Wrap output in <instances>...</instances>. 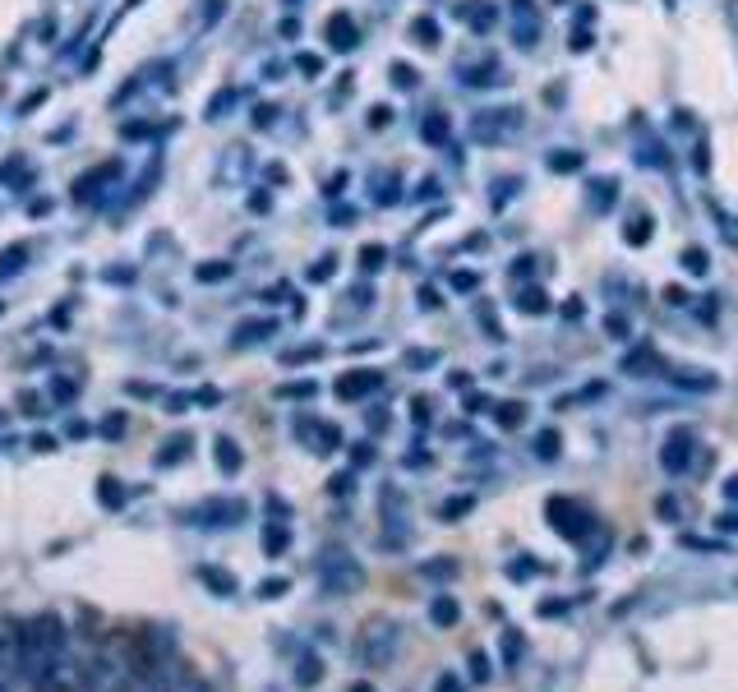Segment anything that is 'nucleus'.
<instances>
[{
  "mask_svg": "<svg viewBox=\"0 0 738 692\" xmlns=\"http://www.w3.org/2000/svg\"><path fill=\"white\" fill-rule=\"evenodd\" d=\"M70 647L65 637V619L61 614H38L33 624L19 628V660H14V679H23L29 688L42 683V674L51 670V660Z\"/></svg>",
  "mask_w": 738,
  "mask_h": 692,
  "instance_id": "f257e3e1",
  "label": "nucleus"
},
{
  "mask_svg": "<svg viewBox=\"0 0 738 692\" xmlns=\"http://www.w3.org/2000/svg\"><path fill=\"white\" fill-rule=\"evenodd\" d=\"M129 679H135V656L120 642L102 647L97 656L84 660V692H125Z\"/></svg>",
  "mask_w": 738,
  "mask_h": 692,
  "instance_id": "f03ea898",
  "label": "nucleus"
},
{
  "mask_svg": "<svg viewBox=\"0 0 738 692\" xmlns=\"http://www.w3.org/2000/svg\"><path fill=\"white\" fill-rule=\"evenodd\" d=\"M314 573H319V586L328 596H351L365 586V568L356 563V554L341 550V545H328L319 554V563H314Z\"/></svg>",
  "mask_w": 738,
  "mask_h": 692,
  "instance_id": "7ed1b4c3",
  "label": "nucleus"
},
{
  "mask_svg": "<svg viewBox=\"0 0 738 692\" xmlns=\"http://www.w3.org/2000/svg\"><path fill=\"white\" fill-rule=\"evenodd\" d=\"M398 647H402L398 624H388V619L365 624V632H360V660L369 664V670H383V664H392Z\"/></svg>",
  "mask_w": 738,
  "mask_h": 692,
  "instance_id": "20e7f679",
  "label": "nucleus"
},
{
  "mask_svg": "<svg viewBox=\"0 0 738 692\" xmlns=\"http://www.w3.org/2000/svg\"><path fill=\"white\" fill-rule=\"evenodd\" d=\"M521 130V111L517 107H485L471 116V139L476 143H504Z\"/></svg>",
  "mask_w": 738,
  "mask_h": 692,
  "instance_id": "39448f33",
  "label": "nucleus"
},
{
  "mask_svg": "<svg viewBox=\"0 0 738 692\" xmlns=\"http://www.w3.org/2000/svg\"><path fill=\"white\" fill-rule=\"evenodd\" d=\"M38 692H84V660L65 647L56 660H51V670L42 674Z\"/></svg>",
  "mask_w": 738,
  "mask_h": 692,
  "instance_id": "423d86ee",
  "label": "nucleus"
},
{
  "mask_svg": "<svg viewBox=\"0 0 738 692\" xmlns=\"http://www.w3.org/2000/svg\"><path fill=\"white\" fill-rule=\"evenodd\" d=\"M144 692H199V683L190 679V670L180 660H157L144 674Z\"/></svg>",
  "mask_w": 738,
  "mask_h": 692,
  "instance_id": "0eeeda50",
  "label": "nucleus"
},
{
  "mask_svg": "<svg viewBox=\"0 0 738 692\" xmlns=\"http://www.w3.org/2000/svg\"><path fill=\"white\" fill-rule=\"evenodd\" d=\"M508 23H513V42L521 51H531L540 42V6L536 0H508Z\"/></svg>",
  "mask_w": 738,
  "mask_h": 692,
  "instance_id": "6e6552de",
  "label": "nucleus"
},
{
  "mask_svg": "<svg viewBox=\"0 0 738 692\" xmlns=\"http://www.w3.org/2000/svg\"><path fill=\"white\" fill-rule=\"evenodd\" d=\"M383 388V374L379 370H356V374H341L337 379V397L341 402H365L369 393Z\"/></svg>",
  "mask_w": 738,
  "mask_h": 692,
  "instance_id": "1a4fd4ad",
  "label": "nucleus"
},
{
  "mask_svg": "<svg viewBox=\"0 0 738 692\" xmlns=\"http://www.w3.org/2000/svg\"><path fill=\"white\" fill-rule=\"evenodd\" d=\"M549 522L559 526V531L568 535V541H577V535H582V531L591 526L587 512L577 508V503H568V499H549Z\"/></svg>",
  "mask_w": 738,
  "mask_h": 692,
  "instance_id": "9d476101",
  "label": "nucleus"
},
{
  "mask_svg": "<svg viewBox=\"0 0 738 692\" xmlns=\"http://www.w3.org/2000/svg\"><path fill=\"white\" fill-rule=\"evenodd\" d=\"M324 38H328L333 51H356V42H360V23H356L347 10H337V14H328V23H324Z\"/></svg>",
  "mask_w": 738,
  "mask_h": 692,
  "instance_id": "9b49d317",
  "label": "nucleus"
},
{
  "mask_svg": "<svg viewBox=\"0 0 738 692\" xmlns=\"http://www.w3.org/2000/svg\"><path fill=\"white\" fill-rule=\"evenodd\" d=\"M235 518H245L241 499H208L203 508H194V522H208V526H231Z\"/></svg>",
  "mask_w": 738,
  "mask_h": 692,
  "instance_id": "f8f14e48",
  "label": "nucleus"
},
{
  "mask_svg": "<svg viewBox=\"0 0 738 692\" xmlns=\"http://www.w3.org/2000/svg\"><path fill=\"white\" fill-rule=\"evenodd\" d=\"M116 175H120V162H102L97 171L78 175V185H74V199H78V203H88L93 194H102V190H107V181H116Z\"/></svg>",
  "mask_w": 738,
  "mask_h": 692,
  "instance_id": "ddd939ff",
  "label": "nucleus"
},
{
  "mask_svg": "<svg viewBox=\"0 0 738 692\" xmlns=\"http://www.w3.org/2000/svg\"><path fill=\"white\" fill-rule=\"evenodd\" d=\"M296 434H301V439H314L309 448H319V453H333L337 439H341V429H337L333 420H301Z\"/></svg>",
  "mask_w": 738,
  "mask_h": 692,
  "instance_id": "4468645a",
  "label": "nucleus"
},
{
  "mask_svg": "<svg viewBox=\"0 0 738 692\" xmlns=\"http://www.w3.org/2000/svg\"><path fill=\"white\" fill-rule=\"evenodd\" d=\"M688 457H693V434L688 429H674L670 439H665V453H661L665 471H683V467H688Z\"/></svg>",
  "mask_w": 738,
  "mask_h": 692,
  "instance_id": "2eb2a0df",
  "label": "nucleus"
},
{
  "mask_svg": "<svg viewBox=\"0 0 738 692\" xmlns=\"http://www.w3.org/2000/svg\"><path fill=\"white\" fill-rule=\"evenodd\" d=\"M144 651H148V664L171 660V651H176V628H167V624L148 628V632H144Z\"/></svg>",
  "mask_w": 738,
  "mask_h": 692,
  "instance_id": "dca6fc26",
  "label": "nucleus"
},
{
  "mask_svg": "<svg viewBox=\"0 0 738 692\" xmlns=\"http://www.w3.org/2000/svg\"><path fill=\"white\" fill-rule=\"evenodd\" d=\"M213 457H218V471L222 476H241L245 471V453H241V444H235V439H226V434H222V439H213Z\"/></svg>",
  "mask_w": 738,
  "mask_h": 692,
  "instance_id": "f3484780",
  "label": "nucleus"
},
{
  "mask_svg": "<svg viewBox=\"0 0 738 692\" xmlns=\"http://www.w3.org/2000/svg\"><path fill=\"white\" fill-rule=\"evenodd\" d=\"M14 660H19V628L0 619V679H14Z\"/></svg>",
  "mask_w": 738,
  "mask_h": 692,
  "instance_id": "a211bd4d",
  "label": "nucleus"
},
{
  "mask_svg": "<svg viewBox=\"0 0 738 692\" xmlns=\"http://www.w3.org/2000/svg\"><path fill=\"white\" fill-rule=\"evenodd\" d=\"M273 332H277V323H273V319H250V323H241V328H235L231 347H259V342H268Z\"/></svg>",
  "mask_w": 738,
  "mask_h": 692,
  "instance_id": "6ab92c4d",
  "label": "nucleus"
},
{
  "mask_svg": "<svg viewBox=\"0 0 738 692\" xmlns=\"http://www.w3.org/2000/svg\"><path fill=\"white\" fill-rule=\"evenodd\" d=\"M504 74H498V61H481V65H462V84L466 88H489L498 84Z\"/></svg>",
  "mask_w": 738,
  "mask_h": 692,
  "instance_id": "aec40b11",
  "label": "nucleus"
},
{
  "mask_svg": "<svg viewBox=\"0 0 738 692\" xmlns=\"http://www.w3.org/2000/svg\"><path fill=\"white\" fill-rule=\"evenodd\" d=\"M263 558H282L286 554V545H292V531H286L282 522H268V526H263Z\"/></svg>",
  "mask_w": 738,
  "mask_h": 692,
  "instance_id": "412c9836",
  "label": "nucleus"
},
{
  "mask_svg": "<svg viewBox=\"0 0 738 692\" xmlns=\"http://www.w3.org/2000/svg\"><path fill=\"white\" fill-rule=\"evenodd\" d=\"M420 135H425V143L443 148V143H447V135H453V125H447V116H443V111H430L425 120H420Z\"/></svg>",
  "mask_w": 738,
  "mask_h": 692,
  "instance_id": "4be33fe9",
  "label": "nucleus"
},
{
  "mask_svg": "<svg viewBox=\"0 0 738 692\" xmlns=\"http://www.w3.org/2000/svg\"><path fill=\"white\" fill-rule=\"evenodd\" d=\"M199 577H203V586H213L218 596H231V592H235V573L218 568V563H203V568H199Z\"/></svg>",
  "mask_w": 738,
  "mask_h": 692,
  "instance_id": "5701e85b",
  "label": "nucleus"
},
{
  "mask_svg": "<svg viewBox=\"0 0 738 692\" xmlns=\"http://www.w3.org/2000/svg\"><path fill=\"white\" fill-rule=\"evenodd\" d=\"M319 397V383L301 379V383H277V402H314Z\"/></svg>",
  "mask_w": 738,
  "mask_h": 692,
  "instance_id": "b1692460",
  "label": "nucleus"
},
{
  "mask_svg": "<svg viewBox=\"0 0 738 692\" xmlns=\"http://www.w3.org/2000/svg\"><path fill=\"white\" fill-rule=\"evenodd\" d=\"M614 194H619V185L610 181V175H600V181H591V190H587V199H591V209H595V213L610 209Z\"/></svg>",
  "mask_w": 738,
  "mask_h": 692,
  "instance_id": "393cba45",
  "label": "nucleus"
},
{
  "mask_svg": "<svg viewBox=\"0 0 738 692\" xmlns=\"http://www.w3.org/2000/svg\"><path fill=\"white\" fill-rule=\"evenodd\" d=\"M457 614H462V609H457V600H453V596H434L430 619H434L439 628H453V624H457Z\"/></svg>",
  "mask_w": 738,
  "mask_h": 692,
  "instance_id": "a878e982",
  "label": "nucleus"
},
{
  "mask_svg": "<svg viewBox=\"0 0 738 692\" xmlns=\"http://www.w3.org/2000/svg\"><path fill=\"white\" fill-rule=\"evenodd\" d=\"M309 361H324V342H305V347L282 351V365H309Z\"/></svg>",
  "mask_w": 738,
  "mask_h": 692,
  "instance_id": "bb28decb",
  "label": "nucleus"
},
{
  "mask_svg": "<svg viewBox=\"0 0 738 692\" xmlns=\"http://www.w3.org/2000/svg\"><path fill=\"white\" fill-rule=\"evenodd\" d=\"M97 499L107 503V508H125L129 494H125V485H120L116 476H102V480H97Z\"/></svg>",
  "mask_w": 738,
  "mask_h": 692,
  "instance_id": "cd10ccee",
  "label": "nucleus"
},
{
  "mask_svg": "<svg viewBox=\"0 0 738 692\" xmlns=\"http://www.w3.org/2000/svg\"><path fill=\"white\" fill-rule=\"evenodd\" d=\"M319 679H324V660L319 656H305L301 670H296V688H314Z\"/></svg>",
  "mask_w": 738,
  "mask_h": 692,
  "instance_id": "c85d7f7f",
  "label": "nucleus"
},
{
  "mask_svg": "<svg viewBox=\"0 0 738 692\" xmlns=\"http://www.w3.org/2000/svg\"><path fill=\"white\" fill-rule=\"evenodd\" d=\"M171 448H162L157 453V467H171V461H184L190 457V439H184V434H176V439H167Z\"/></svg>",
  "mask_w": 738,
  "mask_h": 692,
  "instance_id": "c756f323",
  "label": "nucleus"
},
{
  "mask_svg": "<svg viewBox=\"0 0 738 692\" xmlns=\"http://www.w3.org/2000/svg\"><path fill=\"white\" fill-rule=\"evenodd\" d=\"M517 310H521V315H545V310H549V300H545V291L526 287V291L517 296Z\"/></svg>",
  "mask_w": 738,
  "mask_h": 692,
  "instance_id": "7c9ffc66",
  "label": "nucleus"
},
{
  "mask_svg": "<svg viewBox=\"0 0 738 692\" xmlns=\"http://www.w3.org/2000/svg\"><path fill=\"white\" fill-rule=\"evenodd\" d=\"M231 102H241V93H235V88H222V93H218L213 102H208V111H203V116H208V120H222V116H226V107H231Z\"/></svg>",
  "mask_w": 738,
  "mask_h": 692,
  "instance_id": "2f4dec72",
  "label": "nucleus"
},
{
  "mask_svg": "<svg viewBox=\"0 0 738 692\" xmlns=\"http://www.w3.org/2000/svg\"><path fill=\"white\" fill-rule=\"evenodd\" d=\"M411 33H415L420 46H439V23H434V19H415Z\"/></svg>",
  "mask_w": 738,
  "mask_h": 692,
  "instance_id": "473e14b6",
  "label": "nucleus"
},
{
  "mask_svg": "<svg viewBox=\"0 0 738 692\" xmlns=\"http://www.w3.org/2000/svg\"><path fill=\"white\" fill-rule=\"evenodd\" d=\"M526 420V406L521 402H504V406H498V425H504V429H517Z\"/></svg>",
  "mask_w": 738,
  "mask_h": 692,
  "instance_id": "72a5a7b5",
  "label": "nucleus"
},
{
  "mask_svg": "<svg viewBox=\"0 0 738 692\" xmlns=\"http://www.w3.org/2000/svg\"><path fill=\"white\" fill-rule=\"evenodd\" d=\"M286 592H292V582H286V577H263V582H259V596H263V600H277V596H286Z\"/></svg>",
  "mask_w": 738,
  "mask_h": 692,
  "instance_id": "f704fd0d",
  "label": "nucleus"
},
{
  "mask_svg": "<svg viewBox=\"0 0 738 692\" xmlns=\"http://www.w3.org/2000/svg\"><path fill=\"white\" fill-rule=\"evenodd\" d=\"M152 135H162V125H135V120L120 125V139H152Z\"/></svg>",
  "mask_w": 738,
  "mask_h": 692,
  "instance_id": "c9c22d12",
  "label": "nucleus"
},
{
  "mask_svg": "<svg viewBox=\"0 0 738 692\" xmlns=\"http://www.w3.org/2000/svg\"><path fill=\"white\" fill-rule=\"evenodd\" d=\"M582 167V152H549V171H577Z\"/></svg>",
  "mask_w": 738,
  "mask_h": 692,
  "instance_id": "e433bc0d",
  "label": "nucleus"
},
{
  "mask_svg": "<svg viewBox=\"0 0 738 692\" xmlns=\"http://www.w3.org/2000/svg\"><path fill=\"white\" fill-rule=\"evenodd\" d=\"M23 259H29V245H10V249H6V264H0V277H10Z\"/></svg>",
  "mask_w": 738,
  "mask_h": 692,
  "instance_id": "4c0bfd02",
  "label": "nucleus"
},
{
  "mask_svg": "<svg viewBox=\"0 0 738 692\" xmlns=\"http://www.w3.org/2000/svg\"><path fill=\"white\" fill-rule=\"evenodd\" d=\"M337 273V254H324L319 264H309V281H328Z\"/></svg>",
  "mask_w": 738,
  "mask_h": 692,
  "instance_id": "58836bf2",
  "label": "nucleus"
},
{
  "mask_svg": "<svg viewBox=\"0 0 738 692\" xmlns=\"http://www.w3.org/2000/svg\"><path fill=\"white\" fill-rule=\"evenodd\" d=\"M439 365V351H407V370H430Z\"/></svg>",
  "mask_w": 738,
  "mask_h": 692,
  "instance_id": "ea45409f",
  "label": "nucleus"
},
{
  "mask_svg": "<svg viewBox=\"0 0 738 692\" xmlns=\"http://www.w3.org/2000/svg\"><path fill=\"white\" fill-rule=\"evenodd\" d=\"M646 365H651V351H646V347H642V351H632L628 361H623V370H628V374H651Z\"/></svg>",
  "mask_w": 738,
  "mask_h": 692,
  "instance_id": "a19ab883",
  "label": "nucleus"
},
{
  "mask_svg": "<svg viewBox=\"0 0 738 692\" xmlns=\"http://www.w3.org/2000/svg\"><path fill=\"white\" fill-rule=\"evenodd\" d=\"M296 70H305L309 79H319V74H324V56H314V51H305V56H296Z\"/></svg>",
  "mask_w": 738,
  "mask_h": 692,
  "instance_id": "79ce46f5",
  "label": "nucleus"
},
{
  "mask_svg": "<svg viewBox=\"0 0 738 692\" xmlns=\"http://www.w3.org/2000/svg\"><path fill=\"white\" fill-rule=\"evenodd\" d=\"M462 512H471V494H462V499H447V503H443V522H457Z\"/></svg>",
  "mask_w": 738,
  "mask_h": 692,
  "instance_id": "37998d69",
  "label": "nucleus"
},
{
  "mask_svg": "<svg viewBox=\"0 0 738 692\" xmlns=\"http://www.w3.org/2000/svg\"><path fill=\"white\" fill-rule=\"evenodd\" d=\"M683 268H688V273H706V268H710L706 249H688V254H683Z\"/></svg>",
  "mask_w": 738,
  "mask_h": 692,
  "instance_id": "c03bdc74",
  "label": "nucleus"
},
{
  "mask_svg": "<svg viewBox=\"0 0 738 692\" xmlns=\"http://www.w3.org/2000/svg\"><path fill=\"white\" fill-rule=\"evenodd\" d=\"M194 277L199 281H222V277H231V264H203Z\"/></svg>",
  "mask_w": 738,
  "mask_h": 692,
  "instance_id": "a18cd8bd",
  "label": "nucleus"
},
{
  "mask_svg": "<svg viewBox=\"0 0 738 692\" xmlns=\"http://www.w3.org/2000/svg\"><path fill=\"white\" fill-rule=\"evenodd\" d=\"M360 264H365L369 273L383 268V245H365V249H360Z\"/></svg>",
  "mask_w": 738,
  "mask_h": 692,
  "instance_id": "49530a36",
  "label": "nucleus"
},
{
  "mask_svg": "<svg viewBox=\"0 0 738 692\" xmlns=\"http://www.w3.org/2000/svg\"><path fill=\"white\" fill-rule=\"evenodd\" d=\"M392 84H398V88H415V70L411 65H392Z\"/></svg>",
  "mask_w": 738,
  "mask_h": 692,
  "instance_id": "de8ad7c7",
  "label": "nucleus"
},
{
  "mask_svg": "<svg viewBox=\"0 0 738 692\" xmlns=\"http://www.w3.org/2000/svg\"><path fill=\"white\" fill-rule=\"evenodd\" d=\"M536 453H540V457H554V453H559V434H549V429H545L540 439H536Z\"/></svg>",
  "mask_w": 738,
  "mask_h": 692,
  "instance_id": "09e8293b",
  "label": "nucleus"
},
{
  "mask_svg": "<svg viewBox=\"0 0 738 692\" xmlns=\"http://www.w3.org/2000/svg\"><path fill=\"white\" fill-rule=\"evenodd\" d=\"M97 429L107 434V439H120V434H125V416H107V420H102Z\"/></svg>",
  "mask_w": 738,
  "mask_h": 692,
  "instance_id": "8fccbe9b",
  "label": "nucleus"
},
{
  "mask_svg": "<svg viewBox=\"0 0 738 692\" xmlns=\"http://www.w3.org/2000/svg\"><path fill=\"white\" fill-rule=\"evenodd\" d=\"M453 287H457V291H476L481 277H476V273H453Z\"/></svg>",
  "mask_w": 738,
  "mask_h": 692,
  "instance_id": "3c124183",
  "label": "nucleus"
},
{
  "mask_svg": "<svg viewBox=\"0 0 738 692\" xmlns=\"http://www.w3.org/2000/svg\"><path fill=\"white\" fill-rule=\"evenodd\" d=\"M604 328H610V338H628V319L623 315H610V319H604Z\"/></svg>",
  "mask_w": 738,
  "mask_h": 692,
  "instance_id": "603ef678",
  "label": "nucleus"
},
{
  "mask_svg": "<svg viewBox=\"0 0 738 692\" xmlns=\"http://www.w3.org/2000/svg\"><path fill=\"white\" fill-rule=\"evenodd\" d=\"M434 692H466V688H462V679H457V674H443V679L434 683Z\"/></svg>",
  "mask_w": 738,
  "mask_h": 692,
  "instance_id": "864d4df0",
  "label": "nucleus"
},
{
  "mask_svg": "<svg viewBox=\"0 0 738 692\" xmlns=\"http://www.w3.org/2000/svg\"><path fill=\"white\" fill-rule=\"evenodd\" d=\"M471 23H476V29H489V23H494V10H489V6H481V10H471Z\"/></svg>",
  "mask_w": 738,
  "mask_h": 692,
  "instance_id": "5fc2aeb1",
  "label": "nucleus"
},
{
  "mask_svg": "<svg viewBox=\"0 0 738 692\" xmlns=\"http://www.w3.org/2000/svg\"><path fill=\"white\" fill-rule=\"evenodd\" d=\"M167 412H190V397H184V393H176V397H167Z\"/></svg>",
  "mask_w": 738,
  "mask_h": 692,
  "instance_id": "6e6d98bb",
  "label": "nucleus"
},
{
  "mask_svg": "<svg viewBox=\"0 0 738 692\" xmlns=\"http://www.w3.org/2000/svg\"><path fill=\"white\" fill-rule=\"evenodd\" d=\"M471 664H476V670H471L476 679H489V660H485V656H471Z\"/></svg>",
  "mask_w": 738,
  "mask_h": 692,
  "instance_id": "4d7b16f0",
  "label": "nucleus"
},
{
  "mask_svg": "<svg viewBox=\"0 0 738 692\" xmlns=\"http://www.w3.org/2000/svg\"><path fill=\"white\" fill-rule=\"evenodd\" d=\"M351 461H356V467H365V461H375V448H356V453H351Z\"/></svg>",
  "mask_w": 738,
  "mask_h": 692,
  "instance_id": "13d9d810",
  "label": "nucleus"
},
{
  "mask_svg": "<svg viewBox=\"0 0 738 692\" xmlns=\"http://www.w3.org/2000/svg\"><path fill=\"white\" fill-rule=\"evenodd\" d=\"M725 14H729V23H734V33H738V0H729V10H725Z\"/></svg>",
  "mask_w": 738,
  "mask_h": 692,
  "instance_id": "bf43d9fd",
  "label": "nucleus"
},
{
  "mask_svg": "<svg viewBox=\"0 0 738 692\" xmlns=\"http://www.w3.org/2000/svg\"><path fill=\"white\" fill-rule=\"evenodd\" d=\"M725 490H729V499H738V476H734V480L725 485Z\"/></svg>",
  "mask_w": 738,
  "mask_h": 692,
  "instance_id": "052dcab7",
  "label": "nucleus"
},
{
  "mask_svg": "<svg viewBox=\"0 0 738 692\" xmlns=\"http://www.w3.org/2000/svg\"><path fill=\"white\" fill-rule=\"evenodd\" d=\"M0 692H14V679H0Z\"/></svg>",
  "mask_w": 738,
  "mask_h": 692,
  "instance_id": "680f3d73",
  "label": "nucleus"
},
{
  "mask_svg": "<svg viewBox=\"0 0 738 692\" xmlns=\"http://www.w3.org/2000/svg\"><path fill=\"white\" fill-rule=\"evenodd\" d=\"M351 692H375V688H369V683H351Z\"/></svg>",
  "mask_w": 738,
  "mask_h": 692,
  "instance_id": "e2e57ef3",
  "label": "nucleus"
},
{
  "mask_svg": "<svg viewBox=\"0 0 738 692\" xmlns=\"http://www.w3.org/2000/svg\"><path fill=\"white\" fill-rule=\"evenodd\" d=\"M0 310H6V305H0Z\"/></svg>",
  "mask_w": 738,
  "mask_h": 692,
  "instance_id": "0e129e2a",
  "label": "nucleus"
},
{
  "mask_svg": "<svg viewBox=\"0 0 738 692\" xmlns=\"http://www.w3.org/2000/svg\"><path fill=\"white\" fill-rule=\"evenodd\" d=\"M0 420H6V416H0Z\"/></svg>",
  "mask_w": 738,
  "mask_h": 692,
  "instance_id": "69168bd1",
  "label": "nucleus"
}]
</instances>
